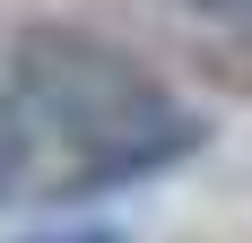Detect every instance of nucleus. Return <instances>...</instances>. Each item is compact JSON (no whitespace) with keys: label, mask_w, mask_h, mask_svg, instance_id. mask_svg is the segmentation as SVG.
I'll use <instances>...</instances> for the list:
<instances>
[{"label":"nucleus","mask_w":252,"mask_h":243,"mask_svg":"<svg viewBox=\"0 0 252 243\" xmlns=\"http://www.w3.org/2000/svg\"><path fill=\"white\" fill-rule=\"evenodd\" d=\"M9 87H18L26 122H44L78 148V174L61 182V200L165 174L200 148V113H183L139 52L70 18H35L9 35Z\"/></svg>","instance_id":"nucleus-1"},{"label":"nucleus","mask_w":252,"mask_h":243,"mask_svg":"<svg viewBox=\"0 0 252 243\" xmlns=\"http://www.w3.org/2000/svg\"><path fill=\"white\" fill-rule=\"evenodd\" d=\"M26 174V104H0V200Z\"/></svg>","instance_id":"nucleus-2"},{"label":"nucleus","mask_w":252,"mask_h":243,"mask_svg":"<svg viewBox=\"0 0 252 243\" xmlns=\"http://www.w3.org/2000/svg\"><path fill=\"white\" fill-rule=\"evenodd\" d=\"M26 243H130L122 226H96V217H78V226H52V235H26Z\"/></svg>","instance_id":"nucleus-3"},{"label":"nucleus","mask_w":252,"mask_h":243,"mask_svg":"<svg viewBox=\"0 0 252 243\" xmlns=\"http://www.w3.org/2000/svg\"><path fill=\"white\" fill-rule=\"evenodd\" d=\"M183 9H200V18H218V26H244V35H252V0H183Z\"/></svg>","instance_id":"nucleus-4"}]
</instances>
